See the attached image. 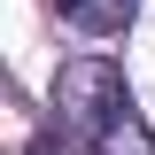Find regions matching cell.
I'll return each instance as SVG.
<instances>
[{
  "instance_id": "cell-1",
  "label": "cell",
  "mask_w": 155,
  "mask_h": 155,
  "mask_svg": "<svg viewBox=\"0 0 155 155\" xmlns=\"http://www.w3.org/2000/svg\"><path fill=\"white\" fill-rule=\"evenodd\" d=\"M54 116H62V132H70L85 155H155V132H147V116H140L132 85H124V70H116L109 54L62 62Z\"/></svg>"
},
{
  "instance_id": "cell-2",
  "label": "cell",
  "mask_w": 155,
  "mask_h": 155,
  "mask_svg": "<svg viewBox=\"0 0 155 155\" xmlns=\"http://www.w3.org/2000/svg\"><path fill=\"white\" fill-rule=\"evenodd\" d=\"M54 8L85 39H116V31H132V16H140V0H54Z\"/></svg>"
}]
</instances>
